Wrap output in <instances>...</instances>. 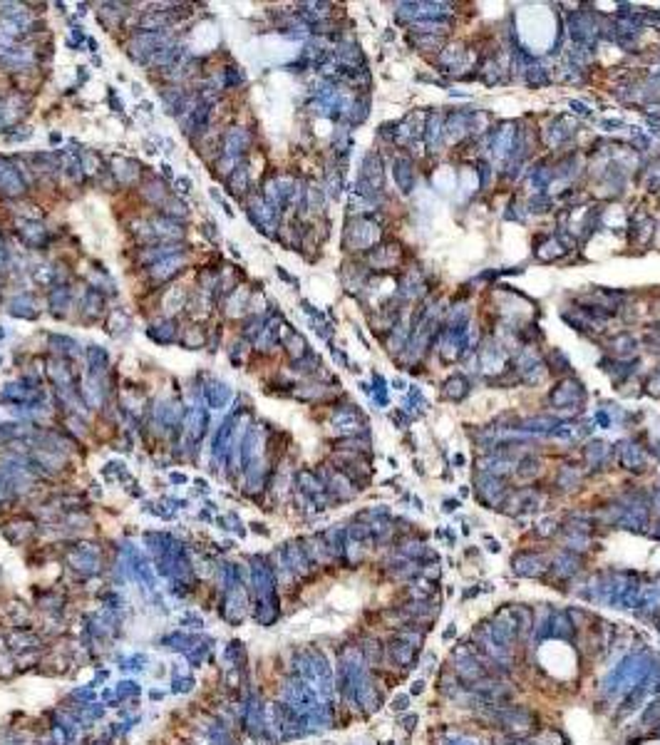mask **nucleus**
<instances>
[{
    "label": "nucleus",
    "mask_w": 660,
    "mask_h": 745,
    "mask_svg": "<svg viewBox=\"0 0 660 745\" xmlns=\"http://www.w3.org/2000/svg\"><path fill=\"white\" fill-rule=\"evenodd\" d=\"M402 611L417 624V621H432L437 616V611H440V606H437V601H410L402 606Z\"/></svg>",
    "instance_id": "f8f14e48"
},
{
    "label": "nucleus",
    "mask_w": 660,
    "mask_h": 745,
    "mask_svg": "<svg viewBox=\"0 0 660 745\" xmlns=\"http://www.w3.org/2000/svg\"><path fill=\"white\" fill-rule=\"evenodd\" d=\"M407 708H410V695H397L392 700V710H397V713H405Z\"/></svg>",
    "instance_id": "b1692460"
},
{
    "label": "nucleus",
    "mask_w": 660,
    "mask_h": 745,
    "mask_svg": "<svg viewBox=\"0 0 660 745\" xmlns=\"http://www.w3.org/2000/svg\"><path fill=\"white\" fill-rule=\"evenodd\" d=\"M194 686V678L191 676H174V693H189Z\"/></svg>",
    "instance_id": "5701e85b"
},
{
    "label": "nucleus",
    "mask_w": 660,
    "mask_h": 745,
    "mask_svg": "<svg viewBox=\"0 0 660 745\" xmlns=\"http://www.w3.org/2000/svg\"><path fill=\"white\" fill-rule=\"evenodd\" d=\"M360 651H363V659H365L367 666L377 664V661L382 659V644L377 639H372V636H367V639H363L360 644Z\"/></svg>",
    "instance_id": "2eb2a0df"
},
{
    "label": "nucleus",
    "mask_w": 660,
    "mask_h": 745,
    "mask_svg": "<svg viewBox=\"0 0 660 745\" xmlns=\"http://www.w3.org/2000/svg\"><path fill=\"white\" fill-rule=\"evenodd\" d=\"M387 656H390V661L395 666H405V669H410V666L417 661V649L407 639H402L400 634H395L390 639V644H387Z\"/></svg>",
    "instance_id": "6e6552de"
},
{
    "label": "nucleus",
    "mask_w": 660,
    "mask_h": 745,
    "mask_svg": "<svg viewBox=\"0 0 660 745\" xmlns=\"http://www.w3.org/2000/svg\"><path fill=\"white\" fill-rule=\"evenodd\" d=\"M397 182L405 187V192H410L412 187V172H410V164H407V159H400L397 162Z\"/></svg>",
    "instance_id": "4be33fe9"
},
{
    "label": "nucleus",
    "mask_w": 660,
    "mask_h": 745,
    "mask_svg": "<svg viewBox=\"0 0 660 745\" xmlns=\"http://www.w3.org/2000/svg\"><path fill=\"white\" fill-rule=\"evenodd\" d=\"M640 723H643L645 728L660 725V695L650 700V705H645V710L640 713Z\"/></svg>",
    "instance_id": "dca6fc26"
},
{
    "label": "nucleus",
    "mask_w": 660,
    "mask_h": 745,
    "mask_svg": "<svg viewBox=\"0 0 660 745\" xmlns=\"http://www.w3.org/2000/svg\"><path fill=\"white\" fill-rule=\"evenodd\" d=\"M482 710L492 723H497L512 738H526L538 728V718L524 705H489L482 703Z\"/></svg>",
    "instance_id": "f03ea898"
},
{
    "label": "nucleus",
    "mask_w": 660,
    "mask_h": 745,
    "mask_svg": "<svg viewBox=\"0 0 660 745\" xmlns=\"http://www.w3.org/2000/svg\"><path fill=\"white\" fill-rule=\"evenodd\" d=\"M112 695H114L112 703L117 705V703H122V700L132 698V695H139V686L132 683V681H124V683H119V688L112 691Z\"/></svg>",
    "instance_id": "6ab92c4d"
},
{
    "label": "nucleus",
    "mask_w": 660,
    "mask_h": 745,
    "mask_svg": "<svg viewBox=\"0 0 660 745\" xmlns=\"http://www.w3.org/2000/svg\"><path fill=\"white\" fill-rule=\"evenodd\" d=\"M452 674L457 676L459 681H462L464 686H474L477 681L487 678L489 676V669L484 666V661L477 656V651L472 649V646H462V649H454L452 654Z\"/></svg>",
    "instance_id": "7ed1b4c3"
},
{
    "label": "nucleus",
    "mask_w": 660,
    "mask_h": 745,
    "mask_svg": "<svg viewBox=\"0 0 660 745\" xmlns=\"http://www.w3.org/2000/svg\"><path fill=\"white\" fill-rule=\"evenodd\" d=\"M519 624V639H529L534 634V611L529 606H514Z\"/></svg>",
    "instance_id": "4468645a"
},
{
    "label": "nucleus",
    "mask_w": 660,
    "mask_h": 745,
    "mask_svg": "<svg viewBox=\"0 0 660 745\" xmlns=\"http://www.w3.org/2000/svg\"><path fill=\"white\" fill-rule=\"evenodd\" d=\"M538 472H541V470H538V462L531 460V457H524V460L519 462V470H517L519 480H534Z\"/></svg>",
    "instance_id": "aec40b11"
},
{
    "label": "nucleus",
    "mask_w": 660,
    "mask_h": 745,
    "mask_svg": "<svg viewBox=\"0 0 660 745\" xmlns=\"http://www.w3.org/2000/svg\"><path fill=\"white\" fill-rule=\"evenodd\" d=\"M618 457L625 470H633V472L645 470V452L640 450V445H635V442H623V447L618 450Z\"/></svg>",
    "instance_id": "9d476101"
},
{
    "label": "nucleus",
    "mask_w": 660,
    "mask_h": 745,
    "mask_svg": "<svg viewBox=\"0 0 660 745\" xmlns=\"http://www.w3.org/2000/svg\"><path fill=\"white\" fill-rule=\"evenodd\" d=\"M536 534H538V537H551V534H556V524L554 522H541V524H536Z\"/></svg>",
    "instance_id": "393cba45"
},
{
    "label": "nucleus",
    "mask_w": 660,
    "mask_h": 745,
    "mask_svg": "<svg viewBox=\"0 0 660 745\" xmlns=\"http://www.w3.org/2000/svg\"><path fill=\"white\" fill-rule=\"evenodd\" d=\"M477 492H479V499H482L487 507H502L504 499H507V485H504L499 477L487 475V472H484L482 477H477Z\"/></svg>",
    "instance_id": "39448f33"
},
{
    "label": "nucleus",
    "mask_w": 660,
    "mask_h": 745,
    "mask_svg": "<svg viewBox=\"0 0 660 745\" xmlns=\"http://www.w3.org/2000/svg\"><path fill=\"white\" fill-rule=\"evenodd\" d=\"M400 723H402V728H405V730H415V725H417V715H415V713H405V715H402V718H400Z\"/></svg>",
    "instance_id": "a878e982"
},
{
    "label": "nucleus",
    "mask_w": 660,
    "mask_h": 745,
    "mask_svg": "<svg viewBox=\"0 0 660 745\" xmlns=\"http://www.w3.org/2000/svg\"><path fill=\"white\" fill-rule=\"evenodd\" d=\"M477 695L479 705L489 703V705H507L512 703L514 698V688L502 678H494V676H487V678L477 681L474 686H469Z\"/></svg>",
    "instance_id": "20e7f679"
},
{
    "label": "nucleus",
    "mask_w": 660,
    "mask_h": 745,
    "mask_svg": "<svg viewBox=\"0 0 660 745\" xmlns=\"http://www.w3.org/2000/svg\"><path fill=\"white\" fill-rule=\"evenodd\" d=\"M452 636H454V624H452V626H449V629H447V631H444V639H452Z\"/></svg>",
    "instance_id": "cd10ccee"
},
{
    "label": "nucleus",
    "mask_w": 660,
    "mask_h": 745,
    "mask_svg": "<svg viewBox=\"0 0 660 745\" xmlns=\"http://www.w3.org/2000/svg\"><path fill=\"white\" fill-rule=\"evenodd\" d=\"M658 735H660V725H658Z\"/></svg>",
    "instance_id": "c85d7f7f"
},
{
    "label": "nucleus",
    "mask_w": 660,
    "mask_h": 745,
    "mask_svg": "<svg viewBox=\"0 0 660 745\" xmlns=\"http://www.w3.org/2000/svg\"><path fill=\"white\" fill-rule=\"evenodd\" d=\"M551 572H554L556 577H559V579H564V582H566V579L576 577V574L581 572V557H579V554H576V552H569V549H566V552L561 554V557L554 562V567H551Z\"/></svg>",
    "instance_id": "9b49d317"
},
{
    "label": "nucleus",
    "mask_w": 660,
    "mask_h": 745,
    "mask_svg": "<svg viewBox=\"0 0 660 745\" xmlns=\"http://www.w3.org/2000/svg\"><path fill=\"white\" fill-rule=\"evenodd\" d=\"M467 388H469V383L464 381L462 376H452L447 383H444V395H447V398H462V395H467Z\"/></svg>",
    "instance_id": "f3484780"
},
{
    "label": "nucleus",
    "mask_w": 660,
    "mask_h": 745,
    "mask_svg": "<svg viewBox=\"0 0 660 745\" xmlns=\"http://www.w3.org/2000/svg\"><path fill=\"white\" fill-rule=\"evenodd\" d=\"M440 745H482V743L467 733H444V738Z\"/></svg>",
    "instance_id": "412c9836"
},
{
    "label": "nucleus",
    "mask_w": 660,
    "mask_h": 745,
    "mask_svg": "<svg viewBox=\"0 0 660 745\" xmlns=\"http://www.w3.org/2000/svg\"><path fill=\"white\" fill-rule=\"evenodd\" d=\"M581 398H584V391L579 388V383H564V386H559V391L554 393L556 405H576Z\"/></svg>",
    "instance_id": "ddd939ff"
},
{
    "label": "nucleus",
    "mask_w": 660,
    "mask_h": 745,
    "mask_svg": "<svg viewBox=\"0 0 660 745\" xmlns=\"http://www.w3.org/2000/svg\"><path fill=\"white\" fill-rule=\"evenodd\" d=\"M422 691H425V678L415 681V683H412V691H410V693H412V695H420Z\"/></svg>",
    "instance_id": "bb28decb"
},
{
    "label": "nucleus",
    "mask_w": 660,
    "mask_h": 745,
    "mask_svg": "<svg viewBox=\"0 0 660 745\" xmlns=\"http://www.w3.org/2000/svg\"><path fill=\"white\" fill-rule=\"evenodd\" d=\"M512 567H514V574H519V577L538 579L541 574H546L548 562H546V557H541V554H536V552H519V554H514Z\"/></svg>",
    "instance_id": "423d86ee"
},
{
    "label": "nucleus",
    "mask_w": 660,
    "mask_h": 745,
    "mask_svg": "<svg viewBox=\"0 0 660 745\" xmlns=\"http://www.w3.org/2000/svg\"><path fill=\"white\" fill-rule=\"evenodd\" d=\"M658 613H660V584L643 587V591H640V601H638V616L658 618Z\"/></svg>",
    "instance_id": "1a4fd4ad"
},
{
    "label": "nucleus",
    "mask_w": 660,
    "mask_h": 745,
    "mask_svg": "<svg viewBox=\"0 0 660 745\" xmlns=\"http://www.w3.org/2000/svg\"><path fill=\"white\" fill-rule=\"evenodd\" d=\"M606 452H608V450H606L603 442H594V445H589V447H586V452H584L586 462H589L591 467H601V465H603V460H606Z\"/></svg>",
    "instance_id": "a211bd4d"
},
{
    "label": "nucleus",
    "mask_w": 660,
    "mask_h": 745,
    "mask_svg": "<svg viewBox=\"0 0 660 745\" xmlns=\"http://www.w3.org/2000/svg\"><path fill=\"white\" fill-rule=\"evenodd\" d=\"M564 639V641H574L576 636V624L571 621L569 611H556L551 608L548 613V629H546V639Z\"/></svg>",
    "instance_id": "0eeeda50"
},
{
    "label": "nucleus",
    "mask_w": 660,
    "mask_h": 745,
    "mask_svg": "<svg viewBox=\"0 0 660 745\" xmlns=\"http://www.w3.org/2000/svg\"><path fill=\"white\" fill-rule=\"evenodd\" d=\"M653 664H655L653 656L645 654V651L643 654L625 656V659L603 678V683H601V693L608 695V698H618V695H623L625 698V695H628L630 691H633L635 686L650 674Z\"/></svg>",
    "instance_id": "f257e3e1"
}]
</instances>
